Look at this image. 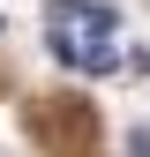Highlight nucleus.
I'll use <instances>...</instances> for the list:
<instances>
[{
  "mask_svg": "<svg viewBox=\"0 0 150 157\" xmlns=\"http://www.w3.org/2000/svg\"><path fill=\"white\" fill-rule=\"evenodd\" d=\"M45 37H53V60L75 75H112L128 67L120 52V15L98 8V0H53L45 8Z\"/></svg>",
  "mask_w": 150,
  "mask_h": 157,
  "instance_id": "1",
  "label": "nucleus"
},
{
  "mask_svg": "<svg viewBox=\"0 0 150 157\" xmlns=\"http://www.w3.org/2000/svg\"><path fill=\"white\" fill-rule=\"evenodd\" d=\"M128 67H135V75H150V45H135V52H128Z\"/></svg>",
  "mask_w": 150,
  "mask_h": 157,
  "instance_id": "2",
  "label": "nucleus"
},
{
  "mask_svg": "<svg viewBox=\"0 0 150 157\" xmlns=\"http://www.w3.org/2000/svg\"><path fill=\"white\" fill-rule=\"evenodd\" d=\"M0 30H8V23H0Z\"/></svg>",
  "mask_w": 150,
  "mask_h": 157,
  "instance_id": "3",
  "label": "nucleus"
}]
</instances>
